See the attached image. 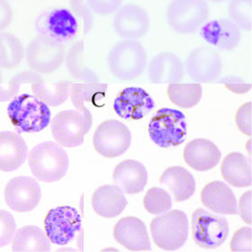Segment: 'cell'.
<instances>
[{"instance_id": "33", "label": "cell", "mask_w": 252, "mask_h": 252, "mask_svg": "<svg viewBox=\"0 0 252 252\" xmlns=\"http://www.w3.org/2000/svg\"><path fill=\"white\" fill-rule=\"evenodd\" d=\"M228 16L237 27L250 32L252 27V0H230Z\"/></svg>"}, {"instance_id": "16", "label": "cell", "mask_w": 252, "mask_h": 252, "mask_svg": "<svg viewBox=\"0 0 252 252\" xmlns=\"http://www.w3.org/2000/svg\"><path fill=\"white\" fill-rule=\"evenodd\" d=\"M155 103L146 90L130 87L117 94L113 104L116 115L125 120H140L153 110Z\"/></svg>"}, {"instance_id": "37", "label": "cell", "mask_w": 252, "mask_h": 252, "mask_svg": "<svg viewBox=\"0 0 252 252\" xmlns=\"http://www.w3.org/2000/svg\"><path fill=\"white\" fill-rule=\"evenodd\" d=\"M43 80L42 77L33 70L31 71H23L19 73L16 74L8 84V90L10 91L13 97H16L19 93V90L23 84H33L36 82H40Z\"/></svg>"}, {"instance_id": "29", "label": "cell", "mask_w": 252, "mask_h": 252, "mask_svg": "<svg viewBox=\"0 0 252 252\" xmlns=\"http://www.w3.org/2000/svg\"><path fill=\"white\" fill-rule=\"evenodd\" d=\"M26 49L21 40L9 32H0V68L12 70L25 58Z\"/></svg>"}, {"instance_id": "10", "label": "cell", "mask_w": 252, "mask_h": 252, "mask_svg": "<svg viewBox=\"0 0 252 252\" xmlns=\"http://www.w3.org/2000/svg\"><path fill=\"white\" fill-rule=\"evenodd\" d=\"M131 136L128 127L117 120H106L98 126L93 136L95 152L108 158L119 157L131 145Z\"/></svg>"}, {"instance_id": "44", "label": "cell", "mask_w": 252, "mask_h": 252, "mask_svg": "<svg viewBox=\"0 0 252 252\" xmlns=\"http://www.w3.org/2000/svg\"><path fill=\"white\" fill-rule=\"evenodd\" d=\"M14 98L9 90L0 86V102H6Z\"/></svg>"}, {"instance_id": "20", "label": "cell", "mask_w": 252, "mask_h": 252, "mask_svg": "<svg viewBox=\"0 0 252 252\" xmlns=\"http://www.w3.org/2000/svg\"><path fill=\"white\" fill-rule=\"evenodd\" d=\"M28 148L21 135L14 131H0V170L14 171L27 160Z\"/></svg>"}, {"instance_id": "18", "label": "cell", "mask_w": 252, "mask_h": 252, "mask_svg": "<svg viewBox=\"0 0 252 252\" xmlns=\"http://www.w3.org/2000/svg\"><path fill=\"white\" fill-rule=\"evenodd\" d=\"M116 242L129 251H150L151 242L146 226L136 217H125L114 228Z\"/></svg>"}, {"instance_id": "28", "label": "cell", "mask_w": 252, "mask_h": 252, "mask_svg": "<svg viewBox=\"0 0 252 252\" xmlns=\"http://www.w3.org/2000/svg\"><path fill=\"white\" fill-rule=\"evenodd\" d=\"M12 250L15 252H50L51 242L39 227L25 226L18 229L12 240Z\"/></svg>"}, {"instance_id": "8", "label": "cell", "mask_w": 252, "mask_h": 252, "mask_svg": "<svg viewBox=\"0 0 252 252\" xmlns=\"http://www.w3.org/2000/svg\"><path fill=\"white\" fill-rule=\"evenodd\" d=\"M192 238L203 249L220 247L229 234V224L225 218L208 211L197 208L191 216Z\"/></svg>"}, {"instance_id": "25", "label": "cell", "mask_w": 252, "mask_h": 252, "mask_svg": "<svg viewBox=\"0 0 252 252\" xmlns=\"http://www.w3.org/2000/svg\"><path fill=\"white\" fill-rule=\"evenodd\" d=\"M220 174L232 187L242 189L252 184L251 161L242 153H229L222 160Z\"/></svg>"}, {"instance_id": "35", "label": "cell", "mask_w": 252, "mask_h": 252, "mask_svg": "<svg viewBox=\"0 0 252 252\" xmlns=\"http://www.w3.org/2000/svg\"><path fill=\"white\" fill-rule=\"evenodd\" d=\"M16 231V220L9 212L0 210V248L8 245Z\"/></svg>"}, {"instance_id": "21", "label": "cell", "mask_w": 252, "mask_h": 252, "mask_svg": "<svg viewBox=\"0 0 252 252\" xmlns=\"http://www.w3.org/2000/svg\"><path fill=\"white\" fill-rule=\"evenodd\" d=\"M147 170L142 163L126 159L119 163L113 172L114 183L128 194L142 192L147 184Z\"/></svg>"}, {"instance_id": "36", "label": "cell", "mask_w": 252, "mask_h": 252, "mask_svg": "<svg viewBox=\"0 0 252 252\" xmlns=\"http://www.w3.org/2000/svg\"><path fill=\"white\" fill-rule=\"evenodd\" d=\"M69 5L74 15L82 21L84 33H88L93 27V13L90 10L87 0H69Z\"/></svg>"}, {"instance_id": "46", "label": "cell", "mask_w": 252, "mask_h": 252, "mask_svg": "<svg viewBox=\"0 0 252 252\" xmlns=\"http://www.w3.org/2000/svg\"><path fill=\"white\" fill-rule=\"evenodd\" d=\"M2 79H3V75H2V71H1V69H0V84H1V82H2Z\"/></svg>"}, {"instance_id": "43", "label": "cell", "mask_w": 252, "mask_h": 252, "mask_svg": "<svg viewBox=\"0 0 252 252\" xmlns=\"http://www.w3.org/2000/svg\"><path fill=\"white\" fill-rule=\"evenodd\" d=\"M14 9L7 0H0V32H5L14 20Z\"/></svg>"}, {"instance_id": "17", "label": "cell", "mask_w": 252, "mask_h": 252, "mask_svg": "<svg viewBox=\"0 0 252 252\" xmlns=\"http://www.w3.org/2000/svg\"><path fill=\"white\" fill-rule=\"evenodd\" d=\"M185 65L177 54L160 53L148 65V79L153 84H171L184 79Z\"/></svg>"}, {"instance_id": "5", "label": "cell", "mask_w": 252, "mask_h": 252, "mask_svg": "<svg viewBox=\"0 0 252 252\" xmlns=\"http://www.w3.org/2000/svg\"><path fill=\"white\" fill-rule=\"evenodd\" d=\"M209 15L210 8L206 0H172L166 13L168 26L179 34L198 31Z\"/></svg>"}, {"instance_id": "14", "label": "cell", "mask_w": 252, "mask_h": 252, "mask_svg": "<svg viewBox=\"0 0 252 252\" xmlns=\"http://www.w3.org/2000/svg\"><path fill=\"white\" fill-rule=\"evenodd\" d=\"M41 197L40 185L30 177H16L11 179L5 187V203L15 212L27 213L35 209Z\"/></svg>"}, {"instance_id": "27", "label": "cell", "mask_w": 252, "mask_h": 252, "mask_svg": "<svg viewBox=\"0 0 252 252\" xmlns=\"http://www.w3.org/2000/svg\"><path fill=\"white\" fill-rule=\"evenodd\" d=\"M45 26L48 35L60 42L72 39L79 28L76 16L66 8H57L50 12L46 17Z\"/></svg>"}, {"instance_id": "34", "label": "cell", "mask_w": 252, "mask_h": 252, "mask_svg": "<svg viewBox=\"0 0 252 252\" xmlns=\"http://www.w3.org/2000/svg\"><path fill=\"white\" fill-rule=\"evenodd\" d=\"M143 206L148 213L158 216L171 209L172 199L166 190L152 188L143 198Z\"/></svg>"}, {"instance_id": "39", "label": "cell", "mask_w": 252, "mask_h": 252, "mask_svg": "<svg viewBox=\"0 0 252 252\" xmlns=\"http://www.w3.org/2000/svg\"><path fill=\"white\" fill-rule=\"evenodd\" d=\"M87 3L92 13L106 16L115 14L121 7L123 0H87Z\"/></svg>"}, {"instance_id": "40", "label": "cell", "mask_w": 252, "mask_h": 252, "mask_svg": "<svg viewBox=\"0 0 252 252\" xmlns=\"http://www.w3.org/2000/svg\"><path fill=\"white\" fill-rule=\"evenodd\" d=\"M252 103H245L238 109L235 116V123L239 130L245 135L252 134Z\"/></svg>"}, {"instance_id": "1", "label": "cell", "mask_w": 252, "mask_h": 252, "mask_svg": "<svg viewBox=\"0 0 252 252\" xmlns=\"http://www.w3.org/2000/svg\"><path fill=\"white\" fill-rule=\"evenodd\" d=\"M7 116L17 130L34 133L50 125L52 112L49 105L34 94H23L12 99L7 107Z\"/></svg>"}, {"instance_id": "24", "label": "cell", "mask_w": 252, "mask_h": 252, "mask_svg": "<svg viewBox=\"0 0 252 252\" xmlns=\"http://www.w3.org/2000/svg\"><path fill=\"white\" fill-rule=\"evenodd\" d=\"M107 85L98 82L74 83L69 88V97L74 106L83 114L87 121L92 126V114L87 108L86 104L100 106L101 101L105 98Z\"/></svg>"}, {"instance_id": "12", "label": "cell", "mask_w": 252, "mask_h": 252, "mask_svg": "<svg viewBox=\"0 0 252 252\" xmlns=\"http://www.w3.org/2000/svg\"><path fill=\"white\" fill-rule=\"evenodd\" d=\"M189 78L198 83H212L222 70V60L215 48L199 46L189 53L184 63Z\"/></svg>"}, {"instance_id": "3", "label": "cell", "mask_w": 252, "mask_h": 252, "mask_svg": "<svg viewBox=\"0 0 252 252\" xmlns=\"http://www.w3.org/2000/svg\"><path fill=\"white\" fill-rule=\"evenodd\" d=\"M28 165L38 180L45 183L57 182L68 171V154L53 142H42L32 148L29 153Z\"/></svg>"}, {"instance_id": "23", "label": "cell", "mask_w": 252, "mask_h": 252, "mask_svg": "<svg viewBox=\"0 0 252 252\" xmlns=\"http://www.w3.org/2000/svg\"><path fill=\"white\" fill-rule=\"evenodd\" d=\"M201 202L209 210L220 215H237V201L231 189L221 181H213L201 192Z\"/></svg>"}, {"instance_id": "31", "label": "cell", "mask_w": 252, "mask_h": 252, "mask_svg": "<svg viewBox=\"0 0 252 252\" xmlns=\"http://www.w3.org/2000/svg\"><path fill=\"white\" fill-rule=\"evenodd\" d=\"M71 83L68 81H60L48 84L42 80L32 84V92L46 105L58 106L68 99Z\"/></svg>"}, {"instance_id": "9", "label": "cell", "mask_w": 252, "mask_h": 252, "mask_svg": "<svg viewBox=\"0 0 252 252\" xmlns=\"http://www.w3.org/2000/svg\"><path fill=\"white\" fill-rule=\"evenodd\" d=\"M81 228V216L71 206H59L48 212L44 219V231L55 245H66L73 240Z\"/></svg>"}, {"instance_id": "42", "label": "cell", "mask_w": 252, "mask_h": 252, "mask_svg": "<svg viewBox=\"0 0 252 252\" xmlns=\"http://www.w3.org/2000/svg\"><path fill=\"white\" fill-rule=\"evenodd\" d=\"M239 215L243 221L249 225L252 224V191L249 190L242 194L239 201Z\"/></svg>"}, {"instance_id": "38", "label": "cell", "mask_w": 252, "mask_h": 252, "mask_svg": "<svg viewBox=\"0 0 252 252\" xmlns=\"http://www.w3.org/2000/svg\"><path fill=\"white\" fill-rule=\"evenodd\" d=\"M231 252H252V228L242 227L235 231L230 243Z\"/></svg>"}, {"instance_id": "4", "label": "cell", "mask_w": 252, "mask_h": 252, "mask_svg": "<svg viewBox=\"0 0 252 252\" xmlns=\"http://www.w3.org/2000/svg\"><path fill=\"white\" fill-rule=\"evenodd\" d=\"M148 131L151 140L158 147L179 146L185 142L188 131L184 114L177 109L161 108L152 118Z\"/></svg>"}, {"instance_id": "32", "label": "cell", "mask_w": 252, "mask_h": 252, "mask_svg": "<svg viewBox=\"0 0 252 252\" xmlns=\"http://www.w3.org/2000/svg\"><path fill=\"white\" fill-rule=\"evenodd\" d=\"M84 42L78 41L69 48L66 55V66L75 79L84 82H98L95 74L84 64Z\"/></svg>"}, {"instance_id": "15", "label": "cell", "mask_w": 252, "mask_h": 252, "mask_svg": "<svg viewBox=\"0 0 252 252\" xmlns=\"http://www.w3.org/2000/svg\"><path fill=\"white\" fill-rule=\"evenodd\" d=\"M201 37L211 46L222 52H232L242 42V30L230 18H216L200 28Z\"/></svg>"}, {"instance_id": "6", "label": "cell", "mask_w": 252, "mask_h": 252, "mask_svg": "<svg viewBox=\"0 0 252 252\" xmlns=\"http://www.w3.org/2000/svg\"><path fill=\"white\" fill-rule=\"evenodd\" d=\"M153 242L164 251L182 247L189 236V220L184 212L172 210L155 217L151 222Z\"/></svg>"}, {"instance_id": "26", "label": "cell", "mask_w": 252, "mask_h": 252, "mask_svg": "<svg viewBox=\"0 0 252 252\" xmlns=\"http://www.w3.org/2000/svg\"><path fill=\"white\" fill-rule=\"evenodd\" d=\"M160 183L174 194L177 202L189 199L195 191L194 177L179 166L167 168L160 177Z\"/></svg>"}, {"instance_id": "22", "label": "cell", "mask_w": 252, "mask_h": 252, "mask_svg": "<svg viewBox=\"0 0 252 252\" xmlns=\"http://www.w3.org/2000/svg\"><path fill=\"white\" fill-rule=\"evenodd\" d=\"M123 190L116 185H105L95 189L91 198L93 210L104 218H115L121 215L127 206Z\"/></svg>"}, {"instance_id": "41", "label": "cell", "mask_w": 252, "mask_h": 252, "mask_svg": "<svg viewBox=\"0 0 252 252\" xmlns=\"http://www.w3.org/2000/svg\"><path fill=\"white\" fill-rule=\"evenodd\" d=\"M219 83L224 85L226 89L235 94H245L252 89V84L238 77H226L220 79Z\"/></svg>"}, {"instance_id": "30", "label": "cell", "mask_w": 252, "mask_h": 252, "mask_svg": "<svg viewBox=\"0 0 252 252\" xmlns=\"http://www.w3.org/2000/svg\"><path fill=\"white\" fill-rule=\"evenodd\" d=\"M167 94L174 105L189 109L199 103L203 96V89L198 83L176 82L168 85Z\"/></svg>"}, {"instance_id": "2", "label": "cell", "mask_w": 252, "mask_h": 252, "mask_svg": "<svg viewBox=\"0 0 252 252\" xmlns=\"http://www.w3.org/2000/svg\"><path fill=\"white\" fill-rule=\"evenodd\" d=\"M145 48L138 40H123L111 49L107 64L111 73L123 81L136 79L147 68Z\"/></svg>"}, {"instance_id": "13", "label": "cell", "mask_w": 252, "mask_h": 252, "mask_svg": "<svg viewBox=\"0 0 252 252\" xmlns=\"http://www.w3.org/2000/svg\"><path fill=\"white\" fill-rule=\"evenodd\" d=\"M116 34L124 40H139L151 29V19L142 6L126 4L116 11L113 19Z\"/></svg>"}, {"instance_id": "11", "label": "cell", "mask_w": 252, "mask_h": 252, "mask_svg": "<svg viewBox=\"0 0 252 252\" xmlns=\"http://www.w3.org/2000/svg\"><path fill=\"white\" fill-rule=\"evenodd\" d=\"M91 126L79 110L63 111L53 117L52 133L54 140L63 147H78L84 142Z\"/></svg>"}, {"instance_id": "45", "label": "cell", "mask_w": 252, "mask_h": 252, "mask_svg": "<svg viewBox=\"0 0 252 252\" xmlns=\"http://www.w3.org/2000/svg\"><path fill=\"white\" fill-rule=\"evenodd\" d=\"M207 2H212V3H222V2H225L227 0H206Z\"/></svg>"}, {"instance_id": "19", "label": "cell", "mask_w": 252, "mask_h": 252, "mask_svg": "<svg viewBox=\"0 0 252 252\" xmlns=\"http://www.w3.org/2000/svg\"><path fill=\"white\" fill-rule=\"evenodd\" d=\"M185 162L196 171H207L219 163L220 152L213 142L207 139H195L184 149Z\"/></svg>"}, {"instance_id": "7", "label": "cell", "mask_w": 252, "mask_h": 252, "mask_svg": "<svg viewBox=\"0 0 252 252\" xmlns=\"http://www.w3.org/2000/svg\"><path fill=\"white\" fill-rule=\"evenodd\" d=\"M25 58L32 70L39 74H52L63 65L65 46L48 34H40L27 45Z\"/></svg>"}]
</instances>
